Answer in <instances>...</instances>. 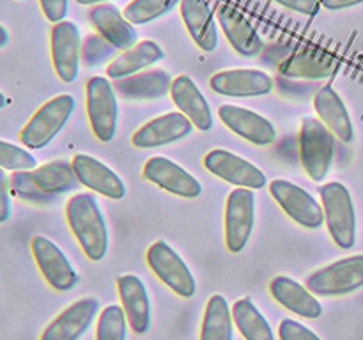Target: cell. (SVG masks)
I'll return each instance as SVG.
<instances>
[{"instance_id":"cell-38","label":"cell","mask_w":363,"mask_h":340,"mask_svg":"<svg viewBox=\"0 0 363 340\" xmlns=\"http://www.w3.org/2000/svg\"><path fill=\"white\" fill-rule=\"evenodd\" d=\"M39 6L46 20L52 21L53 25L64 21L67 14V0H39Z\"/></svg>"},{"instance_id":"cell-25","label":"cell","mask_w":363,"mask_h":340,"mask_svg":"<svg viewBox=\"0 0 363 340\" xmlns=\"http://www.w3.org/2000/svg\"><path fill=\"white\" fill-rule=\"evenodd\" d=\"M181 16L195 45L204 52L218 46V30L211 7L206 0H181Z\"/></svg>"},{"instance_id":"cell-17","label":"cell","mask_w":363,"mask_h":340,"mask_svg":"<svg viewBox=\"0 0 363 340\" xmlns=\"http://www.w3.org/2000/svg\"><path fill=\"white\" fill-rule=\"evenodd\" d=\"M194 128L191 120L184 113L169 112L138 128L131 137V142L138 149L160 147V145L172 144V142L188 137Z\"/></svg>"},{"instance_id":"cell-6","label":"cell","mask_w":363,"mask_h":340,"mask_svg":"<svg viewBox=\"0 0 363 340\" xmlns=\"http://www.w3.org/2000/svg\"><path fill=\"white\" fill-rule=\"evenodd\" d=\"M85 106L91 130L99 142H112L117 131L116 89L106 78L92 76L85 85Z\"/></svg>"},{"instance_id":"cell-21","label":"cell","mask_w":363,"mask_h":340,"mask_svg":"<svg viewBox=\"0 0 363 340\" xmlns=\"http://www.w3.org/2000/svg\"><path fill=\"white\" fill-rule=\"evenodd\" d=\"M89 20L94 25L98 34L108 42H112L117 50H128L137 45V32L133 25L124 18L119 7L113 4H98L89 11Z\"/></svg>"},{"instance_id":"cell-9","label":"cell","mask_w":363,"mask_h":340,"mask_svg":"<svg viewBox=\"0 0 363 340\" xmlns=\"http://www.w3.org/2000/svg\"><path fill=\"white\" fill-rule=\"evenodd\" d=\"M255 223V195L250 188H234L225 204V244L240 254L247 246Z\"/></svg>"},{"instance_id":"cell-39","label":"cell","mask_w":363,"mask_h":340,"mask_svg":"<svg viewBox=\"0 0 363 340\" xmlns=\"http://www.w3.org/2000/svg\"><path fill=\"white\" fill-rule=\"evenodd\" d=\"M11 218V183L6 170L0 169V223Z\"/></svg>"},{"instance_id":"cell-34","label":"cell","mask_w":363,"mask_h":340,"mask_svg":"<svg viewBox=\"0 0 363 340\" xmlns=\"http://www.w3.org/2000/svg\"><path fill=\"white\" fill-rule=\"evenodd\" d=\"M11 183V191L16 195L18 198L25 202H30V204H50L55 197H50L45 195L38 186L34 184L30 176V170H18L9 176Z\"/></svg>"},{"instance_id":"cell-13","label":"cell","mask_w":363,"mask_h":340,"mask_svg":"<svg viewBox=\"0 0 363 340\" xmlns=\"http://www.w3.org/2000/svg\"><path fill=\"white\" fill-rule=\"evenodd\" d=\"M98 298H84L64 308L41 333L39 340H80L98 317Z\"/></svg>"},{"instance_id":"cell-42","label":"cell","mask_w":363,"mask_h":340,"mask_svg":"<svg viewBox=\"0 0 363 340\" xmlns=\"http://www.w3.org/2000/svg\"><path fill=\"white\" fill-rule=\"evenodd\" d=\"M7 41H9V34H7L6 28L0 25V48H2V46H6Z\"/></svg>"},{"instance_id":"cell-23","label":"cell","mask_w":363,"mask_h":340,"mask_svg":"<svg viewBox=\"0 0 363 340\" xmlns=\"http://www.w3.org/2000/svg\"><path fill=\"white\" fill-rule=\"evenodd\" d=\"M269 293L277 303L289 312L305 319H318L323 314V305L305 285L298 283L289 276H275L269 283Z\"/></svg>"},{"instance_id":"cell-35","label":"cell","mask_w":363,"mask_h":340,"mask_svg":"<svg viewBox=\"0 0 363 340\" xmlns=\"http://www.w3.org/2000/svg\"><path fill=\"white\" fill-rule=\"evenodd\" d=\"M38 159L25 147L14 145L11 142L0 140V169L18 172V170H34Z\"/></svg>"},{"instance_id":"cell-11","label":"cell","mask_w":363,"mask_h":340,"mask_svg":"<svg viewBox=\"0 0 363 340\" xmlns=\"http://www.w3.org/2000/svg\"><path fill=\"white\" fill-rule=\"evenodd\" d=\"M50 52L57 76L71 84L78 74L82 57V38L77 23L64 20L53 25L50 32Z\"/></svg>"},{"instance_id":"cell-5","label":"cell","mask_w":363,"mask_h":340,"mask_svg":"<svg viewBox=\"0 0 363 340\" xmlns=\"http://www.w3.org/2000/svg\"><path fill=\"white\" fill-rule=\"evenodd\" d=\"M307 289L315 296H344L363 287V254L344 257L307 276Z\"/></svg>"},{"instance_id":"cell-7","label":"cell","mask_w":363,"mask_h":340,"mask_svg":"<svg viewBox=\"0 0 363 340\" xmlns=\"http://www.w3.org/2000/svg\"><path fill=\"white\" fill-rule=\"evenodd\" d=\"M147 264L156 276L181 298H194L197 283L186 262L165 241H155L147 250Z\"/></svg>"},{"instance_id":"cell-40","label":"cell","mask_w":363,"mask_h":340,"mask_svg":"<svg viewBox=\"0 0 363 340\" xmlns=\"http://www.w3.org/2000/svg\"><path fill=\"white\" fill-rule=\"evenodd\" d=\"M273 2L280 4L291 11H296V13L308 14V16L318 14L319 11V0H273Z\"/></svg>"},{"instance_id":"cell-26","label":"cell","mask_w":363,"mask_h":340,"mask_svg":"<svg viewBox=\"0 0 363 340\" xmlns=\"http://www.w3.org/2000/svg\"><path fill=\"white\" fill-rule=\"evenodd\" d=\"M172 87V78L163 69L140 71L131 76L116 80L113 89L123 98L131 101H149L167 96Z\"/></svg>"},{"instance_id":"cell-8","label":"cell","mask_w":363,"mask_h":340,"mask_svg":"<svg viewBox=\"0 0 363 340\" xmlns=\"http://www.w3.org/2000/svg\"><path fill=\"white\" fill-rule=\"evenodd\" d=\"M269 193L291 220L305 229H319L325 223L323 205L307 190L287 179L269 183Z\"/></svg>"},{"instance_id":"cell-31","label":"cell","mask_w":363,"mask_h":340,"mask_svg":"<svg viewBox=\"0 0 363 340\" xmlns=\"http://www.w3.org/2000/svg\"><path fill=\"white\" fill-rule=\"evenodd\" d=\"M234 326L240 329L245 340H275L268 319L259 312L250 298H241L233 305Z\"/></svg>"},{"instance_id":"cell-41","label":"cell","mask_w":363,"mask_h":340,"mask_svg":"<svg viewBox=\"0 0 363 340\" xmlns=\"http://www.w3.org/2000/svg\"><path fill=\"white\" fill-rule=\"evenodd\" d=\"M363 0H319L321 6H325L326 9H332V11H339V9H346V7L351 6H358L362 4Z\"/></svg>"},{"instance_id":"cell-2","label":"cell","mask_w":363,"mask_h":340,"mask_svg":"<svg viewBox=\"0 0 363 340\" xmlns=\"http://www.w3.org/2000/svg\"><path fill=\"white\" fill-rule=\"evenodd\" d=\"M325 222L333 243L350 250L357 243V212L350 190L342 183L330 181L319 188Z\"/></svg>"},{"instance_id":"cell-43","label":"cell","mask_w":363,"mask_h":340,"mask_svg":"<svg viewBox=\"0 0 363 340\" xmlns=\"http://www.w3.org/2000/svg\"><path fill=\"white\" fill-rule=\"evenodd\" d=\"M77 2L82 4V6H91V4L98 6V4H108L110 0H77Z\"/></svg>"},{"instance_id":"cell-29","label":"cell","mask_w":363,"mask_h":340,"mask_svg":"<svg viewBox=\"0 0 363 340\" xmlns=\"http://www.w3.org/2000/svg\"><path fill=\"white\" fill-rule=\"evenodd\" d=\"M30 176L35 186L50 197L74 190L80 184L73 165L69 162H64V159H55V162L35 166L34 170H30Z\"/></svg>"},{"instance_id":"cell-1","label":"cell","mask_w":363,"mask_h":340,"mask_svg":"<svg viewBox=\"0 0 363 340\" xmlns=\"http://www.w3.org/2000/svg\"><path fill=\"white\" fill-rule=\"evenodd\" d=\"M66 220L87 259L101 261L108 250V229L94 195H73L66 204Z\"/></svg>"},{"instance_id":"cell-4","label":"cell","mask_w":363,"mask_h":340,"mask_svg":"<svg viewBox=\"0 0 363 340\" xmlns=\"http://www.w3.org/2000/svg\"><path fill=\"white\" fill-rule=\"evenodd\" d=\"M300 159L307 176L323 181L330 172L335 152V137L319 119L305 117L300 128Z\"/></svg>"},{"instance_id":"cell-28","label":"cell","mask_w":363,"mask_h":340,"mask_svg":"<svg viewBox=\"0 0 363 340\" xmlns=\"http://www.w3.org/2000/svg\"><path fill=\"white\" fill-rule=\"evenodd\" d=\"M165 57L163 50L160 48L158 42L145 39V41L137 42L131 48L124 50L121 55H117L106 67V74L112 80H121V78L131 76V74L140 73L145 67L160 62Z\"/></svg>"},{"instance_id":"cell-15","label":"cell","mask_w":363,"mask_h":340,"mask_svg":"<svg viewBox=\"0 0 363 340\" xmlns=\"http://www.w3.org/2000/svg\"><path fill=\"white\" fill-rule=\"evenodd\" d=\"M216 94L230 96V98H254L266 96L273 91L275 81L266 71L261 69H227L218 71L209 80Z\"/></svg>"},{"instance_id":"cell-30","label":"cell","mask_w":363,"mask_h":340,"mask_svg":"<svg viewBox=\"0 0 363 340\" xmlns=\"http://www.w3.org/2000/svg\"><path fill=\"white\" fill-rule=\"evenodd\" d=\"M233 310L222 294L209 298L201 326V340H233Z\"/></svg>"},{"instance_id":"cell-20","label":"cell","mask_w":363,"mask_h":340,"mask_svg":"<svg viewBox=\"0 0 363 340\" xmlns=\"http://www.w3.org/2000/svg\"><path fill=\"white\" fill-rule=\"evenodd\" d=\"M170 98H172L174 105L179 108V112L184 113L199 131L211 130V106L190 76L181 74V76L174 78L172 87H170Z\"/></svg>"},{"instance_id":"cell-12","label":"cell","mask_w":363,"mask_h":340,"mask_svg":"<svg viewBox=\"0 0 363 340\" xmlns=\"http://www.w3.org/2000/svg\"><path fill=\"white\" fill-rule=\"evenodd\" d=\"M30 250L39 271L50 283V287L64 293L77 285V271L71 266L69 259L52 239L45 236H34L30 241Z\"/></svg>"},{"instance_id":"cell-27","label":"cell","mask_w":363,"mask_h":340,"mask_svg":"<svg viewBox=\"0 0 363 340\" xmlns=\"http://www.w3.org/2000/svg\"><path fill=\"white\" fill-rule=\"evenodd\" d=\"M337 60L330 53L318 48H303L287 57L280 64V74L287 78H308L319 80L326 78L337 69Z\"/></svg>"},{"instance_id":"cell-16","label":"cell","mask_w":363,"mask_h":340,"mask_svg":"<svg viewBox=\"0 0 363 340\" xmlns=\"http://www.w3.org/2000/svg\"><path fill=\"white\" fill-rule=\"evenodd\" d=\"M218 117L233 133L245 138L250 144L264 147V145L275 142V126L266 117L254 112V110L236 105H222L218 108Z\"/></svg>"},{"instance_id":"cell-36","label":"cell","mask_w":363,"mask_h":340,"mask_svg":"<svg viewBox=\"0 0 363 340\" xmlns=\"http://www.w3.org/2000/svg\"><path fill=\"white\" fill-rule=\"evenodd\" d=\"M116 52V46L106 41L101 34H92L85 38L84 46H82V59H84L85 66H98V64L112 59Z\"/></svg>"},{"instance_id":"cell-19","label":"cell","mask_w":363,"mask_h":340,"mask_svg":"<svg viewBox=\"0 0 363 340\" xmlns=\"http://www.w3.org/2000/svg\"><path fill=\"white\" fill-rule=\"evenodd\" d=\"M121 307L126 312L128 324L135 333L142 335L151 326V301L147 289L137 275H121L117 278Z\"/></svg>"},{"instance_id":"cell-22","label":"cell","mask_w":363,"mask_h":340,"mask_svg":"<svg viewBox=\"0 0 363 340\" xmlns=\"http://www.w3.org/2000/svg\"><path fill=\"white\" fill-rule=\"evenodd\" d=\"M314 108L319 120L344 144L354 140V128L342 98L330 85L319 89L314 96Z\"/></svg>"},{"instance_id":"cell-18","label":"cell","mask_w":363,"mask_h":340,"mask_svg":"<svg viewBox=\"0 0 363 340\" xmlns=\"http://www.w3.org/2000/svg\"><path fill=\"white\" fill-rule=\"evenodd\" d=\"M71 165H73L80 184L87 186L89 190L112 198V200H121L126 195V186H124L123 179L94 156L74 154Z\"/></svg>"},{"instance_id":"cell-14","label":"cell","mask_w":363,"mask_h":340,"mask_svg":"<svg viewBox=\"0 0 363 340\" xmlns=\"http://www.w3.org/2000/svg\"><path fill=\"white\" fill-rule=\"evenodd\" d=\"M144 177L152 184L160 186L169 193L183 198H197L202 193V186L188 170L177 165L165 156H152L145 162Z\"/></svg>"},{"instance_id":"cell-44","label":"cell","mask_w":363,"mask_h":340,"mask_svg":"<svg viewBox=\"0 0 363 340\" xmlns=\"http://www.w3.org/2000/svg\"><path fill=\"white\" fill-rule=\"evenodd\" d=\"M6 103H7V99H6V96L2 94V92H0V110L4 108V106H6Z\"/></svg>"},{"instance_id":"cell-32","label":"cell","mask_w":363,"mask_h":340,"mask_svg":"<svg viewBox=\"0 0 363 340\" xmlns=\"http://www.w3.org/2000/svg\"><path fill=\"white\" fill-rule=\"evenodd\" d=\"M126 312L121 305H108L99 312L96 340H126L128 339Z\"/></svg>"},{"instance_id":"cell-37","label":"cell","mask_w":363,"mask_h":340,"mask_svg":"<svg viewBox=\"0 0 363 340\" xmlns=\"http://www.w3.org/2000/svg\"><path fill=\"white\" fill-rule=\"evenodd\" d=\"M280 340H321L311 328L294 319H282L279 324Z\"/></svg>"},{"instance_id":"cell-24","label":"cell","mask_w":363,"mask_h":340,"mask_svg":"<svg viewBox=\"0 0 363 340\" xmlns=\"http://www.w3.org/2000/svg\"><path fill=\"white\" fill-rule=\"evenodd\" d=\"M220 27L225 32V38L229 39L230 46L236 50L240 55L254 57L259 55L262 50V39L254 25L243 16L233 6H220L218 9Z\"/></svg>"},{"instance_id":"cell-10","label":"cell","mask_w":363,"mask_h":340,"mask_svg":"<svg viewBox=\"0 0 363 340\" xmlns=\"http://www.w3.org/2000/svg\"><path fill=\"white\" fill-rule=\"evenodd\" d=\"M204 166L225 183L236 188L261 190L266 186V176L259 166L225 149H213L204 156Z\"/></svg>"},{"instance_id":"cell-3","label":"cell","mask_w":363,"mask_h":340,"mask_svg":"<svg viewBox=\"0 0 363 340\" xmlns=\"http://www.w3.org/2000/svg\"><path fill=\"white\" fill-rule=\"evenodd\" d=\"M74 110V98L60 94L48 99L34 115L30 117L23 130L20 131V142L27 149H43L60 133Z\"/></svg>"},{"instance_id":"cell-33","label":"cell","mask_w":363,"mask_h":340,"mask_svg":"<svg viewBox=\"0 0 363 340\" xmlns=\"http://www.w3.org/2000/svg\"><path fill=\"white\" fill-rule=\"evenodd\" d=\"M179 0H131L123 11L131 25H144L169 13Z\"/></svg>"}]
</instances>
